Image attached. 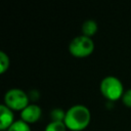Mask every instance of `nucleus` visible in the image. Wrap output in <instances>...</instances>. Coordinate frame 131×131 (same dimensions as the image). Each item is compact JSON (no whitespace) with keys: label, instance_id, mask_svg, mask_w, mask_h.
<instances>
[{"label":"nucleus","instance_id":"nucleus-4","mask_svg":"<svg viewBox=\"0 0 131 131\" xmlns=\"http://www.w3.org/2000/svg\"><path fill=\"white\" fill-rule=\"evenodd\" d=\"M4 104L11 111H23L29 103L28 94L19 88H11L4 94Z\"/></svg>","mask_w":131,"mask_h":131},{"label":"nucleus","instance_id":"nucleus-5","mask_svg":"<svg viewBox=\"0 0 131 131\" xmlns=\"http://www.w3.org/2000/svg\"><path fill=\"white\" fill-rule=\"evenodd\" d=\"M41 115H42L41 107L37 104L31 103L20 112V120H23L24 122L30 125L36 123L41 118Z\"/></svg>","mask_w":131,"mask_h":131},{"label":"nucleus","instance_id":"nucleus-12","mask_svg":"<svg viewBox=\"0 0 131 131\" xmlns=\"http://www.w3.org/2000/svg\"><path fill=\"white\" fill-rule=\"evenodd\" d=\"M122 102L125 106L130 107L131 108V89H128L124 92L123 96H122Z\"/></svg>","mask_w":131,"mask_h":131},{"label":"nucleus","instance_id":"nucleus-1","mask_svg":"<svg viewBox=\"0 0 131 131\" xmlns=\"http://www.w3.org/2000/svg\"><path fill=\"white\" fill-rule=\"evenodd\" d=\"M91 121L89 108L83 104H75L66 112L64 125L71 131H83Z\"/></svg>","mask_w":131,"mask_h":131},{"label":"nucleus","instance_id":"nucleus-9","mask_svg":"<svg viewBox=\"0 0 131 131\" xmlns=\"http://www.w3.org/2000/svg\"><path fill=\"white\" fill-rule=\"evenodd\" d=\"M50 118H51V121L53 122H63L66 118V112H63L61 108L56 107L51 111Z\"/></svg>","mask_w":131,"mask_h":131},{"label":"nucleus","instance_id":"nucleus-10","mask_svg":"<svg viewBox=\"0 0 131 131\" xmlns=\"http://www.w3.org/2000/svg\"><path fill=\"white\" fill-rule=\"evenodd\" d=\"M67 127L63 122H53L51 121L46 125L44 131H66Z\"/></svg>","mask_w":131,"mask_h":131},{"label":"nucleus","instance_id":"nucleus-8","mask_svg":"<svg viewBox=\"0 0 131 131\" xmlns=\"http://www.w3.org/2000/svg\"><path fill=\"white\" fill-rule=\"evenodd\" d=\"M7 131H31V127L23 120L14 121V123L7 129Z\"/></svg>","mask_w":131,"mask_h":131},{"label":"nucleus","instance_id":"nucleus-3","mask_svg":"<svg viewBox=\"0 0 131 131\" xmlns=\"http://www.w3.org/2000/svg\"><path fill=\"white\" fill-rule=\"evenodd\" d=\"M94 50L93 40L84 35L75 37L69 45L70 53L77 58H84L89 56Z\"/></svg>","mask_w":131,"mask_h":131},{"label":"nucleus","instance_id":"nucleus-2","mask_svg":"<svg viewBox=\"0 0 131 131\" xmlns=\"http://www.w3.org/2000/svg\"><path fill=\"white\" fill-rule=\"evenodd\" d=\"M100 92L107 100L116 101L122 98L125 91L122 82L117 77L107 76L100 82Z\"/></svg>","mask_w":131,"mask_h":131},{"label":"nucleus","instance_id":"nucleus-6","mask_svg":"<svg viewBox=\"0 0 131 131\" xmlns=\"http://www.w3.org/2000/svg\"><path fill=\"white\" fill-rule=\"evenodd\" d=\"M14 123L13 112L4 103L0 105V130H7Z\"/></svg>","mask_w":131,"mask_h":131},{"label":"nucleus","instance_id":"nucleus-7","mask_svg":"<svg viewBox=\"0 0 131 131\" xmlns=\"http://www.w3.org/2000/svg\"><path fill=\"white\" fill-rule=\"evenodd\" d=\"M98 30L97 23L93 19H87L82 25V35L91 38Z\"/></svg>","mask_w":131,"mask_h":131},{"label":"nucleus","instance_id":"nucleus-11","mask_svg":"<svg viewBox=\"0 0 131 131\" xmlns=\"http://www.w3.org/2000/svg\"><path fill=\"white\" fill-rule=\"evenodd\" d=\"M9 64H10V60H9L8 55L5 52L1 51L0 52V73L4 74L8 70Z\"/></svg>","mask_w":131,"mask_h":131}]
</instances>
